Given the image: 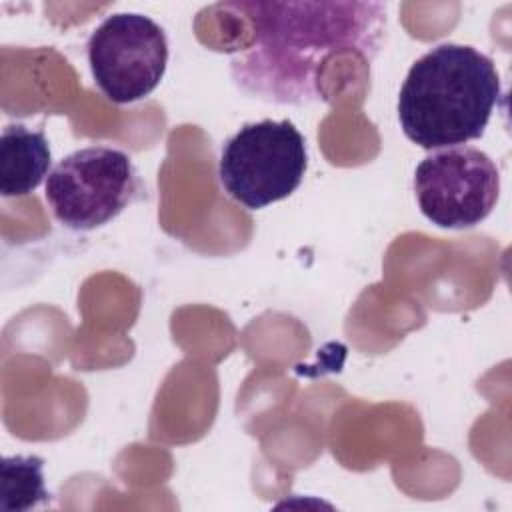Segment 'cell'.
<instances>
[{
	"instance_id": "1",
	"label": "cell",
	"mask_w": 512,
	"mask_h": 512,
	"mask_svg": "<svg viewBox=\"0 0 512 512\" xmlns=\"http://www.w3.org/2000/svg\"><path fill=\"white\" fill-rule=\"evenodd\" d=\"M252 22V42L232 56L234 82L274 104L324 100L320 68L336 54L372 60L386 30L380 2H232Z\"/></svg>"
},
{
	"instance_id": "2",
	"label": "cell",
	"mask_w": 512,
	"mask_h": 512,
	"mask_svg": "<svg viewBox=\"0 0 512 512\" xmlns=\"http://www.w3.org/2000/svg\"><path fill=\"white\" fill-rule=\"evenodd\" d=\"M502 98L490 56L464 44H440L420 56L400 88L398 120L424 150L462 146L484 134Z\"/></svg>"
},
{
	"instance_id": "3",
	"label": "cell",
	"mask_w": 512,
	"mask_h": 512,
	"mask_svg": "<svg viewBox=\"0 0 512 512\" xmlns=\"http://www.w3.org/2000/svg\"><path fill=\"white\" fill-rule=\"evenodd\" d=\"M306 166V140L298 128L288 120H260L226 140L218 178L232 200L258 210L288 198L302 184Z\"/></svg>"
},
{
	"instance_id": "4",
	"label": "cell",
	"mask_w": 512,
	"mask_h": 512,
	"mask_svg": "<svg viewBox=\"0 0 512 512\" xmlns=\"http://www.w3.org/2000/svg\"><path fill=\"white\" fill-rule=\"evenodd\" d=\"M140 180L132 158L108 146L80 148L62 158L46 178V202L70 230H94L136 200Z\"/></svg>"
},
{
	"instance_id": "5",
	"label": "cell",
	"mask_w": 512,
	"mask_h": 512,
	"mask_svg": "<svg viewBox=\"0 0 512 512\" xmlns=\"http://www.w3.org/2000/svg\"><path fill=\"white\" fill-rule=\"evenodd\" d=\"M88 64L94 84L114 104L142 100L166 72V34L144 14H112L90 34Z\"/></svg>"
},
{
	"instance_id": "6",
	"label": "cell",
	"mask_w": 512,
	"mask_h": 512,
	"mask_svg": "<svg viewBox=\"0 0 512 512\" xmlns=\"http://www.w3.org/2000/svg\"><path fill=\"white\" fill-rule=\"evenodd\" d=\"M420 212L440 228H472L490 216L500 194L494 160L472 146L428 154L414 172Z\"/></svg>"
},
{
	"instance_id": "7",
	"label": "cell",
	"mask_w": 512,
	"mask_h": 512,
	"mask_svg": "<svg viewBox=\"0 0 512 512\" xmlns=\"http://www.w3.org/2000/svg\"><path fill=\"white\" fill-rule=\"evenodd\" d=\"M52 162L50 144L42 130L8 124L0 136V194L26 196L36 190Z\"/></svg>"
},
{
	"instance_id": "8",
	"label": "cell",
	"mask_w": 512,
	"mask_h": 512,
	"mask_svg": "<svg viewBox=\"0 0 512 512\" xmlns=\"http://www.w3.org/2000/svg\"><path fill=\"white\" fill-rule=\"evenodd\" d=\"M0 510L24 512L48 502L44 460L38 456H8L2 460Z\"/></svg>"
}]
</instances>
